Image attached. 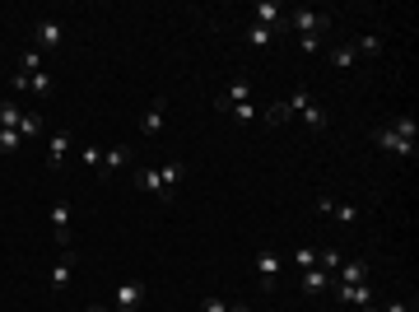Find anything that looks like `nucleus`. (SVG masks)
<instances>
[{
    "label": "nucleus",
    "mask_w": 419,
    "mask_h": 312,
    "mask_svg": "<svg viewBox=\"0 0 419 312\" xmlns=\"http://www.w3.org/2000/svg\"><path fill=\"white\" fill-rule=\"evenodd\" d=\"M275 28H261V23H252V28H247V42H252V47H270V42H275Z\"/></svg>",
    "instance_id": "nucleus-25"
},
{
    "label": "nucleus",
    "mask_w": 419,
    "mask_h": 312,
    "mask_svg": "<svg viewBox=\"0 0 419 312\" xmlns=\"http://www.w3.org/2000/svg\"><path fill=\"white\" fill-rule=\"evenodd\" d=\"M354 47V56H382V37L377 33H364L359 42H350Z\"/></svg>",
    "instance_id": "nucleus-23"
},
{
    "label": "nucleus",
    "mask_w": 419,
    "mask_h": 312,
    "mask_svg": "<svg viewBox=\"0 0 419 312\" xmlns=\"http://www.w3.org/2000/svg\"><path fill=\"white\" fill-rule=\"evenodd\" d=\"M256 275H261V289L265 294L275 289V279H280V257H275V252H261V257H256Z\"/></svg>",
    "instance_id": "nucleus-16"
},
{
    "label": "nucleus",
    "mask_w": 419,
    "mask_h": 312,
    "mask_svg": "<svg viewBox=\"0 0 419 312\" xmlns=\"http://www.w3.org/2000/svg\"><path fill=\"white\" fill-rule=\"evenodd\" d=\"M14 89H28V93H38V98H52L56 84H52L47 70H38V75H14Z\"/></svg>",
    "instance_id": "nucleus-13"
},
{
    "label": "nucleus",
    "mask_w": 419,
    "mask_h": 312,
    "mask_svg": "<svg viewBox=\"0 0 419 312\" xmlns=\"http://www.w3.org/2000/svg\"><path fill=\"white\" fill-rule=\"evenodd\" d=\"M19 149H23L19 131H0V154H19Z\"/></svg>",
    "instance_id": "nucleus-28"
},
{
    "label": "nucleus",
    "mask_w": 419,
    "mask_h": 312,
    "mask_svg": "<svg viewBox=\"0 0 419 312\" xmlns=\"http://www.w3.org/2000/svg\"><path fill=\"white\" fill-rule=\"evenodd\" d=\"M386 131L396 135V140H406V145H415V135H419V126H415V117H396V122L386 126Z\"/></svg>",
    "instance_id": "nucleus-21"
},
{
    "label": "nucleus",
    "mask_w": 419,
    "mask_h": 312,
    "mask_svg": "<svg viewBox=\"0 0 419 312\" xmlns=\"http://www.w3.org/2000/svg\"><path fill=\"white\" fill-rule=\"evenodd\" d=\"M289 23H294L298 33H331V14L308 10V5H298V10H289Z\"/></svg>",
    "instance_id": "nucleus-1"
},
{
    "label": "nucleus",
    "mask_w": 419,
    "mask_h": 312,
    "mask_svg": "<svg viewBox=\"0 0 419 312\" xmlns=\"http://www.w3.org/2000/svg\"><path fill=\"white\" fill-rule=\"evenodd\" d=\"M294 266L298 270H312V266H317V252H312V247H298V252H294Z\"/></svg>",
    "instance_id": "nucleus-30"
},
{
    "label": "nucleus",
    "mask_w": 419,
    "mask_h": 312,
    "mask_svg": "<svg viewBox=\"0 0 419 312\" xmlns=\"http://www.w3.org/2000/svg\"><path fill=\"white\" fill-rule=\"evenodd\" d=\"M382 312H410V308H406V299H391V303H386Z\"/></svg>",
    "instance_id": "nucleus-35"
},
{
    "label": "nucleus",
    "mask_w": 419,
    "mask_h": 312,
    "mask_svg": "<svg viewBox=\"0 0 419 312\" xmlns=\"http://www.w3.org/2000/svg\"><path fill=\"white\" fill-rule=\"evenodd\" d=\"M144 294H149V284H144V279H126V284H117L112 303H117V312H140Z\"/></svg>",
    "instance_id": "nucleus-2"
},
{
    "label": "nucleus",
    "mask_w": 419,
    "mask_h": 312,
    "mask_svg": "<svg viewBox=\"0 0 419 312\" xmlns=\"http://www.w3.org/2000/svg\"><path fill=\"white\" fill-rule=\"evenodd\" d=\"M70 275H75V252L66 247V252H61V261H56V266L47 270V289H52V294H61V289L70 284Z\"/></svg>",
    "instance_id": "nucleus-6"
},
{
    "label": "nucleus",
    "mask_w": 419,
    "mask_h": 312,
    "mask_svg": "<svg viewBox=\"0 0 419 312\" xmlns=\"http://www.w3.org/2000/svg\"><path fill=\"white\" fill-rule=\"evenodd\" d=\"M19 117L23 112L14 108V103H0V131H19Z\"/></svg>",
    "instance_id": "nucleus-26"
},
{
    "label": "nucleus",
    "mask_w": 419,
    "mask_h": 312,
    "mask_svg": "<svg viewBox=\"0 0 419 312\" xmlns=\"http://www.w3.org/2000/svg\"><path fill=\"white\" fill-rule=\"evenodd\" d=\"M163 117H168V103H163V98H154L149 108L140 112V135H149V140H154V135L163 131Z\"/></svg>",
    "instance_id": "nucleus-10"
},
{
    "label": "nucleus",
    "mask_w": 419,
    "mask_h": 312,
    "mask_svg": "<svg viewBox=\"0 0 419 312\" xmlns=\"http://www.w3.org/2000/svg\"><path fill=\"white\" fill-rule=\"evenodd\" d=\"M331 294L345 308H368V303H373V289H368V284H335L331 279Z\"/></svg>",
    "instance_id": "nucleus-5"
},
{
    "label": "nucleus",
    "mask_w": 419,
    "mask_h": 312,
    "mask_svg": "<svg viewBox=\"0 0 419 312\" xmlns=\"http://www.w3.org/2000/svg\"><path fill=\"white\" fill-rule=\"evenodd\" d=\"M317 210H321V214H335L340 224H359V219H364V210H359V205H350V201H331V196H321Z\"/></svg>",
    "instance_id": "nucleus-12"
},
{
    "label": "nucleus",
    "mask_w": 419,
    "mask_h": 312,
    "mask_svg": "<svg viewBox=\"0 0 419 312\" xmlns=\"http://www.w3.org/2000/svg\"><path fill=\"white\" fill-rule=\"evenodd\" d=\"M252 14H256L252 23H261V28H275V33L285 28V19H289V10L280 5V0H256V5H252Z\"/></svg>",
    "instance_id": "nucleus-3"
},
{
    "label": "nucleus",
    "mask_w": 419,
    "mask_h": 312,
    "mask_svg": "<svg viewBox=\"0 0 419 312\" xmlns=\"http://www.w3.org/2000/svg\"><path fill=\"white\" fill-rule=\"evenodd\" d=\"M84 312H112V308H108V303H88Z\"/></svg>",
    "instance_id": "nucleus-36"
},
{
    "label": "nucleus",
    "mask_w": 419,
    "mask_h": 312,
    "mask_svg": "<svg viewBox=\"0 0 419 312\" xmlns=\"http://www.w3.org/2000/svg\"><path fill=\"white\" fill-rule=\"evenodd\" d=\"M364 312H382V308H373V303H368V308H364Z\"/></svg>",
    "instance_id": "nucleus-38"
},
{
    "label": "nucleus",
    "mask_w": 419,
    "mask_h": 312,
    "mask_svg": "<svg viewBox=\"0 0 419 312\" xmlns=\"http://www.w3.org/2000/svg\"><path fill=\"white\" fill-rule=\"evenodd\" d=\"M33 42L42 47V52H56V47L66 42V28L56 19H38V28H33Z\"/></svg>",
    "instance_id": "nucleus-8"
},
{
    "label": "nucleus",
    "mask_w": 419,
    "mask_h": 312,
    "mask_svg": "<svg viewBox=\"0 0 419 312\" xmlns=\"http://www.w3.org/2000/svg\"><path fill=\"white\" fill-rule=\"evenodd\" d=\"M368 275H373V266H368L364 257H354V261H340L335 266V284H368Z\"/></svg>",
    "instance_id": "nucleus-4"
},
{
    "label": "nucleus",
    "mask_w": 419,
    "mask_h": 312,
    "mask_svg": "<svg viewBox=\"0 0 419 312\" xmlns=\"http://www.w3.org/2000/svg\"><path fill=\"white\" fill-rule=\"evenodd\" d=\"M373 140H377V149H386V154H396V158H406V163H415V145H406V140H396V135L386 131V126H382V131L373 135Z\"/></svg>",
    "instance_id": "nucleus-14"
},
{
    "label": "nucleus",
    "mask_w": 419,
    "mask_h": 312,
    "mask_svg": "<svg viewBox=\"0 0 419 312\" xmlns=\"http://www.w3.org/2000/svg\"><path fill=\"white\" fill-rule=\"evenodd\" d=\"M42 117H38V112H23L19 117V140H38V135H42Z\"/></svg>",
    "instance_id": "nucleus-20"
},
{
    "label": "nucleus",
    "mask_w": 419,
    "mask_h": 312,
    "mask_svg": "<svg viewBox=\"0 0 419 312\" xmlns=\"http://www.w3.org/2000/svg\"><path fill=\"white\" fill-rule=\"evenodd\" d=\"M229 312H252V308H247V303H233V308Z\"/></svg>",
    "instance_id": "nucleus-37"
},
{
    "label": "nucleus",
    "mask_w": 419,
    "mask_h": 312,
    "mask_svg": "<svg viewBox=\"0 0 419 312\" xmlns=\"http://www.w3.org/2000/svg\"><path fill=\"white\" fill-rule=\"evenodd\" d=\"M79 158H84V163H93V168H98V163H103V149H98V145H84V149H79Z\"/></svg>",
    "instance_id": "nucleus-33"
},
{
    "label": "nucleus",
    "mask_w": 419,
    "mask_h": 312,
    "mask_svg": "<svg viewBox=\"0 0 419 312\" xmlns=\"http://www.w3.org/2000/svg\"><path fill=\"white\" fill-rule=\"evenodd\" d=\"M298 289L308 294V299H321V294L331 289V270H321V266L303 270V275H298Z\"/></svg>",
    "instance_id": "nucleus-9"
},
{
    "label": "nucleus",
    "mask_w": 419,
    "mask_h": 312,
    "mask_svg": "<svg viewBox=\"0 0 419 312\" xmlns=\"http://www.w3.org/2000/svg\"><path fill=\"white\" fill-rule=\"evenodd\" d=\"M229 117H238V122H261V108H252V103H238V108H229Z\"/></svg>",
    "instance_id": "nucleus-27"
},
{
    "label": "nucleus",
    "mask_w": 419,
    "mask_h": 312,
    "mask_svg": "<svg viewBox=\"0 0 419 312\" xmlns=\"http://www.w3.org/2000/svg\"><path fill=\"white\" fill-rule=\"evenodd\" d=\"M159 178H163V201H173L177 182H182V163H163V168H159Z\"/></svg>",
    "instance_id": "nucleus-22"
},
{
    "label": "nucleus",
    "mask_w": 419,
    "mask_h": 312,
    "mask_svg": "<svg viewBox=\"0 0 419 312\" xmlns=\"http://www.w3.org/2000/svg\"><path fill=\"white\" fill-rule=\"evenodd\" d=\"M298 117H303V126H308V131H326V126H331V117H326V108H321V103H308Z\"/></svg>",
    "instance_id": "nucleus-19"
},
{
    "label": "nucleus",
    "mask_w": 419,
    "mask_h": 312,
    "mask_svg": "<svg viewBox=\"0 0 419 312\" xmlns=\"http://www.w3.org/2000/svg\"><path fill=\"white\" fill-rule=\"evenodd\" d=\"M126 158H131V149L126 145H112V149H103V163H98V178H112V173H117V168L126 163Z\"/></svg>",
    "instance_id": "nucleus-17"
},
{
    "label": "nucleus",
    "mask_w": 419,
    "mask_h": 312,
    "mask_svg": "<svg viewBox=\"0 0 419 312\" xmlns=\"http://www.w3.org/2000/svg\"><path fill=\"white\" fill-rule=\"evenodd\" d=\"M200 312H229V303H224V299H214V294H210V299H200Z\"/></svg>",
    "instance_id": "nucleus-34"
},
{
    "label": "nucleus",
    "mask_w": 419,
    "mask_h": 312,
    "mask_svg": "<svg viewBox=\"0 0 419 312\" xmlns=\"http://www.w3.org/2000/svg\"><path fill=\"white\" fill-rule=\"evenodd\" d=\"M42 70V52H23V70L19 75H38Z\"/></svg>",
    "instance_id": "nucleus-32"
},
{
    "label": "nucleus",
    "mask_w": 419,
    "mask_h": 312,
    "mask_svg": "<svg viewBox=\"0 0 419 312\" xmlns=\"http://www.w3.org/2000/svg\"><path fill=\"white\" fill-rule=\"evenodd\" d=\"M326 56H331V66H335V70H350L354 61H359V56H354V47H350V42H345V47H331V52H326Z\"/></svg>",
    "instance_id": "nucleus-24"
},
{
    "label": "nucleus",
    "mask_w": 419,
    "mask_h": 312,
    "mask_svg": "<svg viewBox=\"0 0 419 312\" xmlns=\"http://www.w3.org/2000/svg\"><path fill=\"white\" fill-rule=\"evenodd\" d=\"M52 238H56L61 247L75 243V233H70V205H66V201H56V205H52Z\"/></svg>",
    "instance_id": "nucleus-11"
},
{
    "label": "nucleus",
    "mask_w": 419,
    "mask_h": 312,
    "mask_svg": "<svg viewBox=\"0 0 419 312\" xmlns=\"http://www.w3.org/2000/svg\"><path fill=\"white\" fill-rule=\"evenodd\" d=\"M135 187L163 201V178H159V168H140V173H135Z\"/></svg>",
    "instance_id": "nucleus-18"
},
{
    "label": "nucleus",
    "mask_w": 419,
    "mask_h": 312,
    "mask_svg": "<svg viewBox=\"0 0 419 312\" xmlns=\"http://www.w3.org/2000/svg\"><path fill=\"white\" fill-rule=\"evenodd\" d=\"M252 79H233V84H229V89H224L219 93V98H214V108H219V112H229V108H238V103H252Z\"/></svg>",
    "instance_id": "nucleus-7"
},
{
    "label": "nucleus",
    "mask_w": 419,
    "mask_h": 312,
    "mask_svg": "<svg viewBox=\"0 0 419 312\" xmlns=\"http://www.w3.org/2000/svg\"><path fill=\"white\" fill-rule=\"evenodd\" d=\"M340 261H345V257L335 252V247H326V252H317V266H321V270H331V275H335V266H340Z\"/></svg>",
    "instance_id": "nucleus-29"
},
{
    "label": "nucleus",
    "mask_w": 419,
    "mask_h": 312,
    "mask_svg": "<svg viewBox=\"0 0 419 312\" xmlns=\"http://www.w3.org/2000/svg\"><path fill=\"white\" fill-rule=\"evenodd\" d=\"M66 154H70V131H56L52 140H47V168H66Z\"/></svg>",
    "instance_id": "nucleus-15"
},
{
    "label": "nucleus",
    "mask_w": 419,
    "mask_h": 312,
    "mask_svg": "<svg viewBox=\"0 0 419 312\" xmlns=\"http://www.w3.org/2000/svg\"><path fill=\"white\" fill-rule=\"evenodd\" d=\"M298 47H303V52H321V47H326V33H303Z\"/></svg>",
    "instance_id": "nucleus-31"
}]
</instances>
